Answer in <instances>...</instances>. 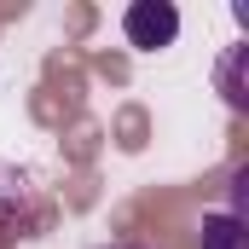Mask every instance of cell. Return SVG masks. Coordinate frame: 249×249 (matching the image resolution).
Instances as JSON below:
<instances>
[{"label":"cell","instance_id":"6da1fadb","mask_svg":"<svg viewBox=\"0 0 249 249\" xmlns=\"http://www.w3.org/2000/svg\"><path fill=\"white\" fill-rule=\"evenodd\" d=\"M47 226V191L29 168L18 162H0V249L29 244L35 232Z\"/></svg>","mask_w":249,"mask_h":249},{"label":"cell","instance_id":"7a4b0ae2","mask_svg":"<svg viewBox=\"0 0 249 249\" xmlns=\"http://www.w3.org/2000/svg\"><path fill=\"white\" fill-rule=\"evenodd\" d=\"M122 35H127V47H168L174 35H180V12L168 6V0H133L122 12Z\"/></svg>","mask_w":249,"mask_h":249},{"label":"cell","instance_id":"3957f363","mask_svg":"<svg viewBox=\"0 0 249 249\" xmlns=\"http://www.w3.org/2000/svg\"><path fill=\"white\" fill-rule=\"evenodd\" d=\"M203 249H249L244 214H232V209H214V214H203Z\"/></svg>","mask_w":249,"mask_h":249},{"label":"cell","instance_id":"277c9868","mask_svg":"<svg viewBox=\"0 0 249 249\" xmlns=\"http://www.w3.org/2000/svg\"><path fill=\"white\" fill-rule=\"evenodd\" d=\"M105 249H151V244H105Z\"/></svg>","mask_w":249,"mask_h":249}]
</instances>
